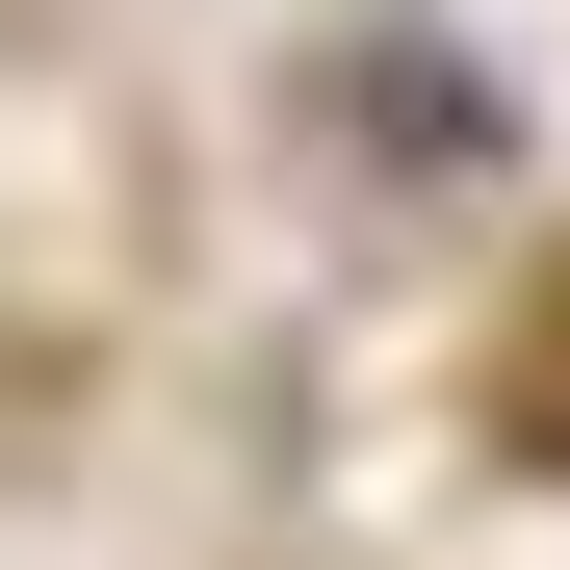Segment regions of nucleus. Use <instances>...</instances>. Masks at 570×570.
I'll use <instances>...</instances> for the list:
<instances>
[{"mask_svg":"<svg viewBox=\"0 0 570 570\" xmlns=\"http://www.w3.org/2000/svg\"><path fill=\"white\" fill-rule=\"evenodd\" d=\"M493 415H519V441H544V466H570V259H544V285H519V337H493Z\"/></svg>","mask_w":570,"mask_h":570,"instance_id":"1","label":"nucleus"}]
</instances>
